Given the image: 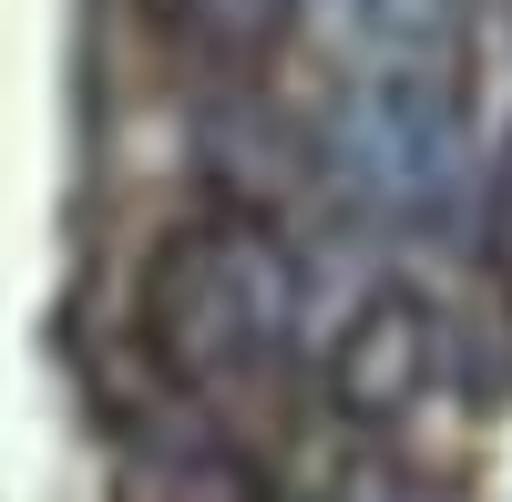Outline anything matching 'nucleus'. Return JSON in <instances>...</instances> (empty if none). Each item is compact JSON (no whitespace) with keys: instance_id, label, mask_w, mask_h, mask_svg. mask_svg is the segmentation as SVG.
<instances>
[{"instance_id":"39448f33","label":"nucleus","mask_w":512,"mask_h":502,"mask_svg":"<svg viewBox=\"0 0 512 502\" xmlns=\"http://www.w3.org/2000/svg\"><path fill=\"white\" fill-rule=\"evenodd\" d=\"M482 257L512 277V123H502V154H492V175H482Z\"/></svg>"},{"instance_id":"7ed1b4c3","label":"nucleus","mask_w":512,"mask_h":502,"mask_svg":"<svg viewBox=\"0 0 512 502\" xmlns=\"http://www.w3.org/2000/svg\"><path fill=\"white\" fill-rule=\"evenodd\" d=\"M431 369H441V318L420 287H369L359 318L338 328L328 349V410L359 431H390L431 400Z\"/></svg>"},{"instance_id":"f03ea898","label":"nucleus","mask_w":512,"mask_h":502,"mask_svg":"<svg viewBox=\"0 0 512 502\" xmlns=\"http://www.w3.org/2000/svg\"><path fill=\"white\" fill-rule=\"evenodd\" d=\"M338 164H349L359 195L400 205V216L441 205L451 164H461V113H451V93H441V62L379 72L369 93H359V113H349V134H338Z\"/></svg>"},{"instance_id":"20e7f679","label":"nucleus","mask_w":512,"mask_h":502,"mask_svg":"<svg viewBox=\"0 0 512 502\" xmlns=\"http://www.w3.org/2000/svg\"><path fill=\"white\" fill-rule=\"evenodd\" d=\"M349 11L390 41L400 62H441L451 52V0H349Z\"/></svg>"},{"instance_id":"423d86ee","label":"nucleus","mask_w":512,"mask_h":502,"mask_svg":"<svg viewBox=\"0 0 512 502\" xmlns=\"http://www.w3.org/2000/svg\"><path fill=\"white\" fill-rule=\"evenodd\" d=\"M338 502H441V492H420V482H400V472H359Z\"/></svg>"},{"instance_id":"f257e3e1","label":"nucleus","mask_w":512,"mask_h":502,"mask_svg":"<svg viewBox=\"0 0 512 502\" xmlns=\"http://www.w3.org/2000/svg\"><path fill=\"white\" fill-rule=\"evenodd\" d=\"M144 318H154V359L175 380L226 390L246 369H277V349L297 339V257L277 246L267 216L195 226L185 246L154 257Z\"/></svg>"}]
</instances>
